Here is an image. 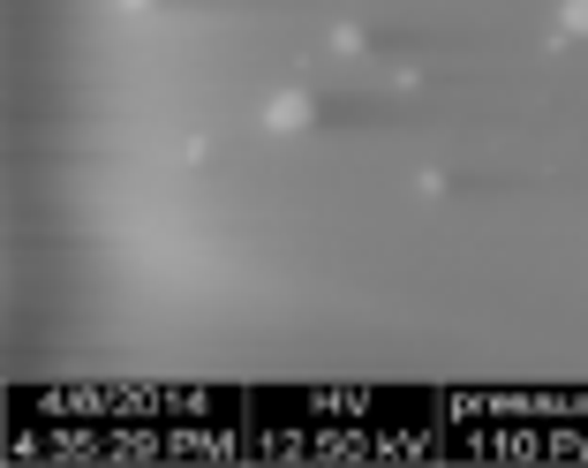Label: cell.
I'll return each mask as SVG.
<instances>
[{
	"label": "cell",
	"mask_w": 588,
	"mask_h": 468,
	"mask_svg": "<svg viewBox=\"0 0 588 468\" xmlns=\"http://www.w3.org/2000/svg\"><path fill=\"white\" fill-rule=\"evenodd\" d=\"M309 122H317V106H309L302 91H280V99L265 106V129H272V137H302Z\"/></svg>",
	"instance_id": "6da1fadb"
},
{
	"label": "cell",
	"mask_w": 588,
	"mask_h": 468,
	"mask_svg": "<svg viewBox=\"0 0 588 468\" xmlns=\"http://www.w3.org/2000/svg\"><path fill=\"white\" fill-rule=\"evenodd\" d=\"M566 30H588V0H566Z\"/></svg>",
	"instance_id": "7a4b0ae2"
},
{
	"label": "cell",
	"mask_w": 588,
	"mask_h": 468,
	"mask_svg": "<svg viewBox=\"0 0 588 468\" xmlns=\"http://www.w3.org/2000/svg\"><path fill=\"white\" fill-rule=\"evenodd\" d=\"M122 8H151V0H122Z\"/></svg>",
	"instance_id": "3957f363"
}]
</instances>
